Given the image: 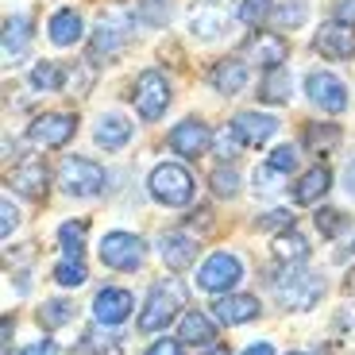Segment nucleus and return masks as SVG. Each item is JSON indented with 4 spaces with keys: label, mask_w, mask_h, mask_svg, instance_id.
Returning <instances> with one entry per match:
<instances>
[{
    "label": "nucleus",
    "mask_w": 355,
    "mask_h": 355,
    "mask_svg": "<svg viewBox=\"0 0 355 355\" xmlns=\"http://www.w3.org/2000/svg\"><path fill=\"white\" fill-rule=\"evenodd\" d=\"M186 305V290L174 282V278H166V282H159L151 290V297H147V309L139 313V332H159L166 329L170 320L178 317V309Z\"/></svg>",
    "instance_id": "1"
},
{
    "label": "nucleus",
    "mask_w": 355,
    "mask_h": 355,
    "mask_svg": "<svg viewBox=\"0 0 355 355\" xmlns=\"http://www.w3.org/2000/svg\"><path fill=\"white\" fill-rule=\"evenodd\" d=\"M320 293H324V286L309 270H293L290 266L282 278H275V297L282 309H313L320 302Z\"/></svg>",
    "instance_id": "2"
},
{
    "label": "nucleus",
    "mask_w": 355,
    "mask_h": 355,
    "mask_svg": "<svg viewBox=\"0 0 355 355\" xmlns=\"http://www.w3.org/2000/svg\"><path fill=\"white\" fill-rule=\"evenodd\" d=\"M147 186H151V197L162 205H189V197H193V178H189L186 166H178V162L155 166Z\"/></svg>",
    "instance_id": "3"
},
{
    "label": "nucleus",
    "mask_w": 355,
    "mask_h": 355,
    "mask_svg": "<svg viewBox=\"0 0 355 355\" xmlns=\"http://www.w3.org/2000/svg\"><path fill=\"white\" fill-rule=\"evenodd\" d=\"M58 186L73 197H93V193L105 189V170L93 159H73L70 155V159H62V166H58Z\"/></svg>",
    "instance_id": "4"
},
{
    "label": "nucleus",
    "mask_w": 355,
    "mask_h": 355,
    "mask_svg": "<svg viewBox=\"0 0 355 355\" xmlns=\"http://www.w3.org/2000/svg\"><path fill=\"white\" fill-rule=\"evenodd\" d=\"M243 278V266L236 255H228V251H216V255L205 259V266L197 270V286L209 293H228L232 286Z\"/></svg>",
    "instance_id": "5"
},
{
    "label": "nucleus",
    "mask_w": 355,
    "mask_h": 355,
    "mask_svg": "<svg viewBox=\"0 0 355 355\" xmlns=\"http://www.w3.org/2000/svg\"><path fill=\"white\" fill-rule=\"evenodd\" d=\"M135 108H139L143 120H159L162 112H166L170 105V85L166 78H162L159 70H143L139 78H135Z\"/></svg>",
    "instance_id": "6"
},
{
    "label": "nucleus",
    "mask_w": 355,
    "mask_h": 355,
    "mask_svg": "<svg viewBox=\"0 0 355 355\" xmlns=\"http://www.w3.org/2000/svg\"><path fill=\"white\" fill-rule=\"evenodd\" d=\"M101 263L112 270H135L143 263V240L132 232H108L101 240Z\"/></svg>",
    "instance_id": "7"
},
{
    "label": "nucleus",
    "mask_w": 355,
    "mask_h": 355,
    "mask_svg": "<svg viewBox=\"0 0 355 355\" xmlns=\"http://www.w3.org/2000/svg\"><path fill=\"white\" fill-rule=\"evenodd\" d=\"M305 93H309V101L320 105L324 112H344L347 108L344 81H340L336 73H329V70H313L309 78H305Z\"/></svg>",
    "instance_id": "8"
},
{
    "label": "nucleus",
    "mask_w": 355,
    "mask_h": 355,
    "mask_svg": "<svg viewBox=\"0 0 355 355\" xmlns=\"http://www.w3.org/2000/svg\"><path fill=\"white\" fill-rule=\"evenodd\" d=\"M73 132H78L73 116H66V112H46V116H39L35 124L27 128V139L35 143V147H66V143L73 139Z\"/></svg>",
    "instance_id": "9"
},
{
    "label": "nucleus",
    "mask_w": 355,
    "mask_h": 355,
    "mask_svg": "<svg viewBox=\"0 0 355 355\" xmlns=\"http://www.w3.org/2000/svg\"><path fill=\"white\" fill-rule=\"evenodd\" d=\"M313 51L324 54V58H332V62H340V58H352L355 54V27L352 24H324L313 35Z\"/></svg>",
    "instance_id": "10"
},
{
    "label": "nucleus",
    "mask_w": 355,
    "mask_h": 355,
    "mask_svg": "<svg viewBox=\"0 0 355 355\" xmlns=\"http://www.w3.org/2000/svg\"><path fill=\"white\" fill-rule=\"evenodd\" d=\"M243 51H248V58L259 62L263 70H275V66H282L286 58H290V46H286V39L278 35V31H259V35H251Z\"/></svg>",
    "instance_id": "11"
},
{
    "label": "nucleus",
    "mask_w": 355,
    "mask_h": 355,
    "mask_svg": "<svg viewBox=\"0 0 355 355\" xmlns=\"http://www.w3.org/2000/svg\"><path fill=\"white\" fill-rule=\"evenodd\" d=\"M135 309V297L128 290H101L97 297H93V317H97V324H124L128 317H132Z\"/></svg>",
    "instance_id": "12"
},
{
    "label": "nucleus",
    "mask_w": 355,
    "mask_h": 355,
    "mask_svg": "<svg viewBox=\"0 0 355 355\" xmlns=\"http://www.w3.org/2000/svg\"><path fill=\"white\" fill-rule=\"evenodd\" d=\"M166 143L174 147L178 155H186V159H197V155L213 143V135H209V128L201 124V120H182L178 128H170Z\"/></svg>",
    "instance_id": "13"
},
{
    "label": "nucleus",
    "mask_w": 355,
    "mask_h": 355,
    "mask_svg": "<svg viewBox=\"0 0 355 355\" xmlns=\"http://www.w3.org/2000/svg\"><path fill=\"white\" fill-rule=\"evenodd\" d=\"M213 313L220 324H248V320L259 317V297H251V293H224V297H216L213 302Z\"/></svg>",
    "instance_id": "14"
},
{
    "label": "nucleus",
    "mask_w": 355,
    "mask_h": 355,
    "mask_svg": "<svg viewBox=\"0 0 355 355\" xmlns=\"http://www.w3.org/2000/svg\"><path fill=\"white\" fill-rule=\"evenodd\" d=\"M159 255H162V263H166L170 270H186V266L197 259V243L189 240L186 232H166V236L159 240Z\"/></svg>",
    "instance_id": "15"
},
{
    "label": "nucleus",
    "mask_w": 355,
    "mask_h": 355,
    "mask_svg": "<svg viewBox=\"0 0 355 355\" xmlns=\"http://www.w3.org/2000/svg\"><path fill=\"white\" fill-rule=\"evenodd\" d=\"M232 128L240 132V139L248 143V147H259V143H266L278 132V120L275 116H259V112H240Z\"/></svg>",
    "instance_id": "16"
},
{
    "label": "nucleus",
    "mask_w": 355,
    "mask_h": 355,
    "mask_svg": "<svg viewBox=\"0 0 355 355\" xmlns=\"http://www.w3.org/2000/svg\"><path fill=\"white\" fill-rule=\"evenodd\" d=\"M213 85H216V93H224V97L243 93V85H248V62H240V58H224V62H216Z\"/></svg>",
    "instance_id": "17"
},
{
    "label": "nucleus",
    "mask_w": 355,
    "mask_h": 355,
    "mask_svg": "<svg viewBox=\"0 0 355 355\" xmlns=\"http://www.w3.org/2000/svg\"><path fill=\"white\" fill-rule=\"evenodd\" d=\"M12 189H19V193H27V197H43V189H46V166H43V159L19 162V166L12 170Z\"/></svg>",
    "instance_id": "18"
},
{
    "label": "nucleus",
    "mask_w": 355,
    "mask_h": 355,
    "mask_svg": "<svg viewBox=\"0 0 355 355\" xmlns=\"http://www.w3.org/2000/svg\"><path fill=\"white\" fill-rule=\"evenodd\" d=\"M228 12H220V8H197L193 16H189V31H193L197 39H220L224 31H228Z\"/></svg>",
    "instance_id": "19"
},
{
    "label": "nucleus",
    "mask_w": 355,
    "mask_h": 355,
    "mask_svg": "<svg viewBox=\"0 0 355 355\" xmlns=\"http://www.w3.org/2000/svg\"><path fill=\"white\" fill-rule=\"evenodd\" d=\"M178 340L182 344H193V347H209L216 340V329H213V320L205 317V313H186L182 317V329H178Z\"/></svg>",
    "instance_id": "20"
},
{
    "label": "nucleus",
    "mask_w": 355,
    "mask_h": 355,
    "mask_svg": "<svg viewBox=\"0 0 355 355\" xmlns=\"http://www.w3.org/2000/svg\"><path fill=\"white\" fill-rule=\"evenodd\" d=\"M329 186H332L329 166H313L309 174H302V182L293 186V201H297V205H313V201H320V197L329 193Z\"/></svg>",
    "instance_id": "21"
},
{
    "label": "nucleus",
    "mask_w": 355,
    "mask_h": 355,
    "mask_svg": "<svg viewBox=\"0 0 355 355\" xmlns=\"http://www.w3.org/2000/svg\"><path fill=\"white\" fill-rule=\"evenodd\" d=\"M128 139H132V124H128L124 116L108 112V116L97 120V143L105 147V151H120Z\"/></svg>",
    "instance_id": "22"
},
{
    "label": "nucleus",
    "mask_w": 355,
    "mask_h": 355,
    "mask_svg": "<svg viewBox=\"0 0 355 355\" xmlns=\"http://www.w3.org/2000/svg\"><path fill=\"white\" fill-rule=\"evenodd\" d=\"M81 39V16L73 8H62L51 16V43L54 46H73Z\"/></svg>",
    "instance_id": "23"
},
{
    "label": "nucleus",
    "mask_w": 355,
    "mask_h": 355,
    "mask_svg": "<svg viewBox=\"0 0 355 355\" xmlns=\"http://www.w3.org/2000/svg\"><path fill=\"white\" fill-rule=\"evenodd\" d=\"M124 39H128V31L120 24H112V19L105 24V19H101L97 35H93V58H101V54H105V58H108V54H116Z\"/></svg>",
    "instance_id": "24"
},
{
    "label": "nucleus",
    "mask_w": 355,
    "mask_h": 355,
    "mask_svg": "<svg viewBox=\"0 0 355 355\" xmlns=\"http://www.w3.org/2000/svg\"><path fill=\"white\" fill-rule=\"evenodd\" d=\"M27 43H31V24H27V16H12V19H4V58L19 54Z\"/></svg>",
    "instance_id": "25"
},
{
    "label": "nucleus",
    "mask_w": 355,
    "mask_h": 355,
    "mask_svg": "<svg viewBox=\"0 0 355 355\" xmlns=\"http://www.w3.org/2000/svg\"><path fill=\"white\" fill-rule=\"evenodd\" d=\"M275 259H282V263H290V266L305 263V259H309V243L290 228V232H282V236L275 240Z\"/></svg>",
    "instance_id": "26"
},
{
    "label": "nucleus",
    "mask_w": 355,
    "mask_h": 355,
    "mask_svg": "<svg viewBox=\"0 0 355 355\" xmlns=\"http://www.w3.org/2000/svg\"><path fill=\"white\" fill-rule=\"evenodd\" d=\"M259 97L270 101V105H282V101H290V73H286L282 66L266 70L263 85H259Z\"/></svg>",
    "instance_id": "27"
},
{
    "label": "nucleus",
    "mask_w": 355,
    "mask_h": 355,
    "mask_svg": "<svg viewBox=\"0 0 355 355\" xmlns=\"http://www.w3.org/2000/svg\"><path fill=\"white\" fill-rule=\"evenodd\" d=\"M31 85L43 89V93H58V89L66 85V73L58 70V62H35V70H31Z\"/></svg>",
    "instance_id": "28"
},
{
    "label": "nucleus",
    "mask_w": 355,
    "mask_h": 355,
    "mask_svg": "<svg viewBox=\"0 0 355 355\" xmlns=\"http://www.w3.org/2000/svg\"><path fill=\"white\" fill-rule=\"evenodd\" d=\"M340 143V128L336 124H309V132H305V147H309V151H332V147H336Z\"/></svg>",
    "instance_id": "29"
},
{
    "label": "nucleus",
    "mask_w": 355,
    "mask_h": 355,
    "mask_svg": "<svg viewBox=\"0 0 355 355\" xmlns=\"http://www.w3.org/2000/svg\"><path fill=\"white\" fill-rule=\"evenodd\" d=\"M305 16H309V8H305L302 0H290V4H282V8L270 12V24H275L278 31H290V27H302Z\"/></svg>",
    "instance_id": "30"
},
{
    "label": "nucleus",
    "mask_w": 355,
    "mask_h": 355,
    "mask_svg": "<svg viewBox=\"0 0 355 355\" xmlns=\"http://www.w3.org/2000/svg\"><path fill=\"white\" fill-rule=\"evenodd\" d=\"M85 263L81 259H62V263L54 266V282L66 286V290H73V286H85Z\"/></svg>",
    "instance_id": "31"
},
{
    "label": "nucleus",
    "mask_w": 355,
    "mask_h": 355,
    "mask_svg": "<svg viewBox=\"0 0 355 355\" xmlns=\"http://www.w3.org/2000/svg\"><path fill=\"white\" fill-rule=\"evenodd\" d=\"M135 8H139L143 24L162 27L170 19V12H174V4H170V0H135Z\"/></svg>",
    "instance_id": "32"
},
{
    "label": "nucleus",
    "mask_w": 355,
    "mask_h": 355,
    "mask_svg": "<svg viewBox=\"0 0 355 355\" xmlns=\"http://www.w3.org/2000/svg\"><path fill=\"white\" fill-rule=\"evenodd\" d=\"M81 236H85V224H73V220H66L62 228H58V240H62V251H66V259H81Z\"/></svg>",
    "instance_id": "33"
},
{
    "label": "nucleus",
    "mask_w": 355,
    "mask_h": 355,
    "mask_svg": "<svg viewBox=\"0 0 355 355\" xmlns=\"http://www.w3.org/2000/svg\"><path fill=\"white\" fill-rule=\"evenodd\" d=\"M213 147H216V155H220V159H236V151L243 147V139H240V132L228 124V128H220V132L213 135Z\"/></svg>",
    "instance_id": "34"
},
{
    "label": "nucleus",
    "mask_w": 355,
    "mask_h": 355,
    "mask_svg": "<svg viewBox=\"0 0 355 355\" xmlns=\"http://www.w3.org/2000/svg\"><path fill=\"white\" fill-rule=\"evenodd\" d=\"M209 182H213V189L220 197H236V193H240V174H236L232 166H216Z\"/></svg>",
    "instance_id": "35"
},
{
    "label": "nucleus",
    "mask_w": 355,
    "mask_h": 355,
    "mask_svg": "<svg viewBox=\"0 0 355 355\" xmlns=\"http://www.w3.org/2000/svg\"><path fill=\"white\" fill-rule=\"evenodd\" d=\"M39 320H43L46 329H58V324L70 320V305H66V302H46L43 313H39Z\"/></svg>",
    "instance_id": "36"
},
{
    "label": "nucleus",
    "mask_w": 355,
    "mask_h": 355,
    "mask_svg": "<svg viewBox=\"0 0 355 355\" xmlns=\"http://www.w3.org/2000/svg\"><path fill=\"white\" fill-rule=\"evenodd\" d=\"M270 166L282 170V174H293V170H297V147H290V143H286V147H275V151H270Z\"/></svg>",
    "instance_id": "37"
},
{
    "label": "nucleus",
    "mask_w": 355,
    "mask_h": 355,
    "mask_svg": "<svg viewBox=\"0 0 355 355\" xmlns=\"http://www.w3.org/2000/svg\"><path fill=\"white\" fill-rule=\"evenodd\" d=\"M282 170H275L270 162H266L263 170H255V189H263V193H275V189H282Z\"/></svg>",
    "instance_id": "38"
},
{
    "label": "nucleus",
    "mask_w": 355,
    "mask_h": 355,
    "mask_svg": "<svg viewBox=\"0 0 355 355\" xmlns=\"http://www.w3.org/2000/svg\"><path fill=\"white\" fill-rule=\"evenodd\" d=\"M270 16V0H243V8H240V19L243 24H263V19Z\"/></svg>",
    "instance_id": "39"
},
{
    "label": "nucleus",
    "mask_w": 355,
    "mask_h": 355,
    "mask_svg": "<svg viewBox=\"0 0 355 355\" xmlns=\"http://www.w3.org/2000/svg\"><path fill=\"white\" fill-rule=\"evenodd\" d=\"M259 228H270V232H290V228H293V213H290V209H275V213L259 216Z\"/></svg>",
    "instance_id": "40"
},
{
    "label": "nucleus",
    "mask_w": 355,
    "mask_h": 355,
    "mask_svg": "<svg viewBox=\"0 0 355 355\" xmlns=\"http://www.w3.org/2000/svg\"><path fill=\"white\" fill-rule=\"evenodd\" d=\"M317 228L324 232V236H340V232H344V216H340L336 209H324V213H317Z\"/></svg>",
    "instance_id": "41"
},
{
    "label": "nucleus",
    "mask_w": 355,
    "mask_h": 355,
    "mask_svg": "<svg viewBox=\"0 0 355 355\" xmlns=\"http://www.w3.org/2000/svg\"><path fill=\"white\" fill-rule=\"evenodd\" d=\"M66 85H70L73 89V93H81V97H85V93H89V85H93V70H89V66H81V70L78 73H66Z\"/></svg>",
    "instance_id": "42"
},
{
    "label": "nucleus",
    "mask_w": 355,
    "mask_h": 355,
    "mask_svg": "<svg viewBox=\"0 0 355 355\" xmlns=\"http://www.w3.org/2000/svg\"><path fill=\"white\" fill-rule=\"evenodd\" d=\"M0 216H4V220H0V236L8 240L12 232H16V224H19V213L12 209V201H0Z\"/></svg>",
    "instance_id": "43"
},
{
    "label": "nucleus",
    "mask_w": 355,
    "mask_h": 355,
    "mask_svg": "<svg viewBox=\"0 0 355 355\" xmlns=\"http://www.w3.org/2000/svg\"><path fill=\"white\" fill-rule=\"evenodd\" d=\"M19 355H58V344L54 340H35V344H27Z\"/></svg>",
    "instance_id": "44"
},
{
    "label": "nucleus",
    "mask_w": 355,
    "mask_h": 355,
    "mask_svg": "<svg viewBox=\"0 0 355 355\" xmlns=\"http://www.w3.org/2000/svg\"><path fill=\"white\" fill-rule=\"evenodd\" d=\"M147 355H182V340H159V344H151Z\"/></svg>",
    "instance_id": "45"
},
{
    "label": "nucleus",
    "mask_w": 355,
    "mask_h": 355,
    "mask_svg": "<svg viewBox=\"0 0 355 355\" xmlns=\"http://www.w3.org/2000/svg\"><path fill=\"white\" fill-rule=\"evenodd\" d=\"M336 19H340V24H355V0H340V4H336Z\"/></svg>",
    "instance_id": "46"
},
{
    "label": "nucleus",
    "mask_w": 355,
    "mask_h": 355,
    "mask_svg": "<svg viewBox=\"0 0 355 355\" xmlns=\"http://www.w3.org/2000/svg\"><path fill=\"white\" fill-rule=\"evenodd\" d=\"M344 189H347V197L355 201V159L347 162V170H344Z\"/></svg>",
    "instance_id": "47"
},
{
    "label": "nucleus",
    "mask_w": 355,
    "mask_h": 355,
    "mask_svg": "<svg viewBox=\"0 0 355 355\" xmlns=\"http://www.w3.org/2000/svg\"><path fill=\"white\" fill-rule=\"evenodd\" d=\"M243 355H275V347H270V344H251Z\"/></svg>",
    "instance_id": "48"
},
{
    "label": "nucleus",
    "mask_w": 355,
    "mask_h": 355,
    "mask_svg": "<svg viewBox=\"0 0 355 355\" xmlns=\"http://www.w3.org/2000/svg\"><path fill=\"white\" fill-rule=\"evenodd\" d=\"M205 355H228V352H224V347H209Z\"/></svg>",
    "instance_id": "49"
},
{
    "label": "nucleus",
    "mask_w": 355,
    "mask_h": 355,
    "mask_svg": "<svg viewBox=\"0 0 355 355\" xmlns=\"http://www.w3.org/2000/svg\"><path fill=\"white\" fill-rule=\"evenodd\" d=\"M293 355H297V352H293Z\"/></svg>",
    "instance_id": "50"
}]
</instances>
